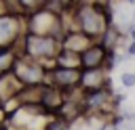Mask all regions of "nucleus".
Wrapping results in <instances>:
<instances>
[{
  "label": "nucleus",
  "mask_w": 135,
  "mask_h": 130,
  "mask_svg": "<svg viewBox=\"0 0 135 130\" xmlns=\"http://www.w3.org/2000/svg\"><path fill=\"white\" fill-rule=\"evenodd\" d=\"M112 23H114V10H112L110 4L103 6V4L78 2L72 8V25H74V29L82 31L84 36H89L95 42L103 36L108 25H112Z\"/></svg>",
  "instance_id": "1"
},
{
  "label": "nucleus",
  "mask_w": 135,
  "mask_h": 130,
  "mask_svg": "<svg viewBox=\"0 0 135 130\" xmlns=\"http://www.w3.org/2000/svg\"><path fill=\"white\" fill-rule=\"evenodd\" d=\"M61 44H59V38H53V36H34V34H23L19 44H17V52L21 57H27V59H34L38 63H42L46 69L53 67V61L59 52Z\"/></svg>",
  "instance_id": "2"
},
{
  "label": "nucleus",
  "mask_w": 135,
  "mask_h": 130,
  "mask_svg": "<svg viewBox=\"0 0 135 130\" xmlns=\"http://www.w3.org/2000/svg\"><path fill=\"white\" fill-rule=\"evenodd\" d=\"M25 19V34H34V36H53V38H61L63 36V19L61 13L55 10L53 6H40L27 15H23Z\"/></svg>",
  "instance_id": "3"
},
{
  "label": "nucleus",
  "mask_w": 135,
  "mask_h": 130,
  "mask_svg": "<svg viewBox=\"0 0 135 130\" xmlns=\"http://www.w3.org/2000/svg\"><path fill=\"white\" fill-rule=\"evenodd\" d=\"M13 73L23 84V88H30V86H42V84H46L49 69L42 63L19 55L17 61H15V65H13Z\"/></svg>",
  "instance_id": "4"
},
{
  "label": "nucleus",
  "mask_w": 135,
  "mask_h": 130,
  "mask_svg": "<svg viewBox=\"0 0 135 130\" xmlns=\"http://www.w3.org/2000/svg\"><path fill=\"white\" fill-rule=\"evenodd\" d=\"M46 84L63 90L65 94L76 90L80 84V69H65V67H51L46 73Z\"/></svg>",
  "instance_id": "5"
},
{
  "label": "nucleus",
  "mask_w": 135,
  "mask_h": 130,
  "mask_svg": "<svg viewBox=\"0 0 135 130\" xmlns=\"http://www.w3.org/2000/svg\"><path fill=\"white\" fill-rule=\"evenodd\" d=\"M105 86H112V78L103 67L80 69V84H78L80 90L86 92V90H97V88H105Z\"/></svg>",
  "instance_id": "6"
},
{
  "label": "nucleus",
  "mask_w": 135,
  "mask_h": 130,
  "mask_svg": "<svg viewBox=\"0 0 135 130\" xmlns=\"http://www.w3.org/2000/svg\"><path fill=\"white\" fill-rule=\"evenodd\" d=\"M65 103V92L51 86V84H42L40 90V107L44 113H59L61 107Z\"/></svg>",
  "instance_id": "7"
},
{
  "label": "nucleus",
  "mask_w": 135,
  "mask_h": 130,
  "mask_svg": "<svg viewBox=\"0 0 135 130\" xmlns=\"http://www.w3.org/2000/svg\"><path fill=\"white\" fill-rule=\"evenodd\" d=\"M93 42H95V40H91L89 36H84V34H82V31H78V29L63 31V36L59 38L61 48H63V50H72V52H76V55L84 52Z\"/></svg>",
  "instance_id": "8"
},
{
  "label": "nucleus",
  "mask_w": 135,
  "mask_h": 130,
  "mask_svg": "<svg viewBox=\"0 0 135 130\" xmlns=\"http://www.w3.org/2000/svg\"><path fill=\"white\" fill-rule=\"evenodd\" d=\"M105 55H108V50L99 42H93L84 52H80V69H97V67H103Z\"/></svg>",
  "instance_id": "9"
},
{
  "label": "nucleus",
  "mask_w": 135,
  "mask_h": 130,
  "mask_svg": "<svg viewBox=\"0 0 135 130\" xmlns=\"http://www.w3.org/2000/svg\"><path fill=\"white\" fill-rule=\"evenodd\" d=\"M23 90V84L15 78L13 71L0 75V103H6L11 99H17Z\"/></svg>",
  "instance_id": "10"
},
{
  "label": "nucleus",
  "mask_w": 135,
  "mask_h": 130,
  "mask_svg": "<svg viewBox=\"0 0 135 130\" xmlns=\"http://www.w3.org/2000/svg\"><path fill=\"white\" fill-rule=\"evenodd\" d=\"M53 67H65V69H80V55L72 52V50H63L59 48L55 61H53Z\"/></svg>",
  "instance_id": "11"
},
{
  "label": "nucleus",
  "mask_w": 135,
  "mask_h": 130,
  "mask_svg": "<svg viewBox=\"0 0 135 130\" xmlns=\"http://www.w3.org/2000/svg\"><path fill=\"white\" fill-rule=\"evenodd\" d=\"M17 57H19L17 48H0V75L13 71V65H15Z\"/></svg>",
  "instance_id": "12"
},
{
  "label": "nucleus",
  "mask_w": 135,
  "mask_h": 130,
  "mask_svg": "<svg viewBox=\"0 0 135 130\" xmlns=\"http://www.w3.org/2000/svg\"><path fill=\"white\" fill-rule=\"evenodd\" d=\"M120 84H122V88H133V86H135V75H133V71H122V73H120Z\"/></svg>",
  "instance_id": "13"
},
{
  "label": "nucleus",
  "mask_w": 135,
  "mask_h": 130,
  "mask_svg": "<svg viewBox=\"0 0 135 130\" xmlns=\"http://www.w3.org/2000/svg\"><path fill=\"white\" fill-rule=\"evenodd\" d=\"M124 59L129 61V59H135V42H129L127 40V44H124Z\"/></svg>",
  "instance_id": "14"
},
{
  "label": "nucleus",
  "mask_w": 135,
  "mask_h": 130,
  "mask_svg": "<svg viewBox=\"0 0 135 130\" xmlns=\"http://www.w3.org/2000/svg\"><path fill=\"white\" fill-rule=\"evenodd\" d=\"M0 4L6 8V13H19V6H17V0H0Z\"/></svg>",
  "instance_id": "15"
},
{
  "label": "nucleus",
  "mask_w": 135,
  "mask_h": 130,
  "mask_svg": "<svg viewBox=\"0 0 135 130\" xmlns=\"http://www.w3.org/2000/svg\"><path fill=\"white\" fill-rule=\"evenodd\" d=\"M95 130H108V124H101V126H97Z\"/></svg>",
  "instance_id": "16"
},
{
  "label": "nucleus",
  "mask_w": 135,
  "mask_h": 130,
  "mask_svg": "<svg viewBox=\"0 0 135 130\" xmlns=\"http://www.w3.org/2000/svg\"><path fill=\"white\" fill-rule=\"evenodd\" d=\"M108 130H124V128H118V126H108Z\"/></svg>",
  "instance_id": "17"
},
{
  "label": "nucleus",
  "mask_w": 135,
  "mask_h": 130,
  "mask_svg": "<svg viewBox=\"0 0 135 130\" xmlns=\"http://www.w3.org/2000/svg\"><path fill=\"white\" fill-rule=\"evenodd\" d=\"M122 2H127V4H135V0H122Z\"/></svg>",
  "instance_id": "18"
},
{
  "label": "nucleus",
  "mask_w": 135,
  "mask_h": 130,
  "mask_svg": "<svg viewBox=\"0 0 135 130\" xmlns=\"http://www.w3.org/2000/svg\"><path fill=\"white\" fill-rule=\"evenodd\" d=\"M133 124H135V109H133Z\"/></svg>",
  "instance_id": "19"
},
{
  "label": "nucleus",
  "mask_w": 135,
  "mask_h": 130,
  "mask_svg": "<svg viewBox=\"0 0 135 130\" xmlns=\"http://www.w3.org/2000/svg\"><path fill=\"white\" fill-rule=\"evenodd\" d=\"M133 75H135V71H133Z\"/></svg>",
  "instance_id": "20"
}]
</instances>
